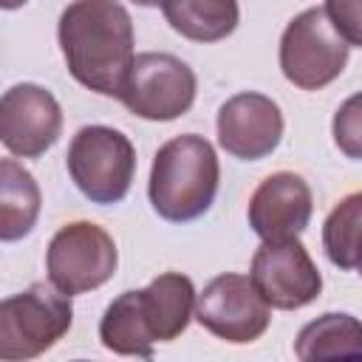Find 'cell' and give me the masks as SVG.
Wrapping results in <instances>:
<instances>
[{
	"mask_svg": "<svg viewBox=\"0 0 362 362\" xmlns=\"http://www.w3.org/2000/svg\"><path fill=\"white\" fill-rule=\"evenodd\" d=\"M59 48L71 76L99 93L122 96L136 62L133 20L119 0H74L59 14Z\"/></svg>",
	"mask_w": 362,
	"mask_h": 362,
	"instance_id": "6da1fadb",
	"label": "cell"
},
{
	"mask_svg": "<svg viewBox=\"0 0 362 362\" xmlns=\"http://www.w3.org/2000/svg\"><path fill=\"white\" fill-rule=\"evenodd\" d=\"M221 184L215 147L198 136L184 133L158 147L147 195L158 218L170 223H189L209 212Z\"/></svg>",
	"mask_w": 362,
	"mask_h": 362,
	"instance_id": "7a4b0ae2",
	"label": "cell"
},
{
	"mask_svg": "<svg viewBox=\"0 0 362 362\" xmlns=\"http://www.w3.org/2000/svg\"><path fill=\"white\" fill-rule=\"evenodd\" d=\"M71 294L51 280L31 283L0 303V359L20 362L51 351L71 331Z\"/></svg>",
	"mask_w": 362,
	"mask_h": 362,
	"instance_id": "3957f363",
	"label": "cell"
},
{
	"mask_svg": "<svg viewBox=\"0 0 362 362\" xmlns=\"http://www.w3.org/2000/svg\"><path fill=\"white\" fill-rule=\"evenodd\" d=\"M68 175L76 189L99 206L119 204L130 192L136 175V150L122 130L88 124L68 144Z\"/></svg>",
	"mask_w": 362,
	"mask_h": 362,
	"instance_id": "277c9868",
	"label": "cell"
},
{
	"mask_svg": "<svg viewBox=\"0 0 362 362\" xmlns=\"http://www.w3.org/2000/svg\"><path fill=\"white\" fill-rule=\"evenodd\" d=\"M348 42L331 25L325 8L300 11L280 37V71L300 90L331 85L348 65Z\"/></svg>",
	"mask_w": 362,
	"mask_h": 362,
	"instance_id": "5b68a950",
	"label": "cell"
},
{
	"mask_svg": "<svg viewBox=\"0 0 362 362\" xmlns=\"http://www.w3.org/2000/svg\"><path fill=\"white\" fill-rule=\"evenodd\" d=\"M198 93L195 71L164 51H144L136 57L119 102L139 119L173 122L184 116Z\"/></svg>",
	"mask_w": 362,
	"mask_h": 362,
	"instance_id": "8992f818",
	"label": "cell"
},
{
	"mask_svg": "<svg viewBox=\"0 0 362 362\" xmlns=\"http://www.w3.org/2000/svg\"><path fill=\"white\" fill-rule=\"evenodd\" d=\"M119 266L113 238L90 221L65 223L48 243L45 272L48 280L65 294H85L105 286Z\"/></svg>",
	"mask_w": 362,
	"mask_h": 362,
	"instance_id": "52a82bcc",
	"label": "cell"
},
{
	"mask_svg": "<svg viewBox=\"0 0 362 362\" xmlns=\"http://www.w3.org/2000/svg\"><path fill=\"white\" fill-rule=\"evenodd\" d=\"M272 305L263 300L252 277L218 274L195 300V320L218 339L232 345H249L260 339L272 322Z\"/></svg>",
	"mask_w": 362,
	"mask_h": 362,
	"instance_id": "ba28073f",
	"label": "cell"
},
{
	"mask_svg": "<svg viewBox=\"0 0 362 362\" xmlns=\"http://www.w3.org/2000/svg\"><path fill=\"white\" fill-rule=\"evenodd\" d=\"M249 277L263 300L280 311L305 308L322 291V274L297 238L263 240L252 257Z\"/></svg>",
	"mask_w": 362,
	"mask_h": 362,
	"instance_id": "9c48e42d",
	"label": "cell"
},
{
	"mask_svg": "<svg viewBox=\"0 0 362 362\" xmlns=\"http://www.w3.org/2000/svg\"><path fill=\"white\" fill-rule=\"evenodd\" d=\"M62 133V107L34 82L11 85L0 99V141L17 158H40Z\"/></svg>",
	"mask_w": 362,
	"mask_h": 362,
	"instance_id": "30bf717a",
	"label": "cell"
},
{
	"mask_svg": "<svg viewBox=\"0 0 362 362\" xmlns=\"http://www.w3.org/2000/svg\"><path fill=\"white\" fill-rule=\"evenodd\" d=\"M283 139V113L274 99L243 90L229 96L218 110V144L240 158L260 161L277 150Z\"/></svg>",
	"mask_w": 362,
	"mask_h": 362,
	"instance_id": "8fae6325",
	"label": "cell"
},
{
	"mask_svg": "<svg viewBox=\"0 0 362 362\" xmlns=\"http://www.w3.org/2000/svg\"><path fill=\"white\" fill-rule=\"evenodd\" d=\"M314 198L303 175L280 170L266 175L249 198V226L263 240L300 238L311 221Z\"/></svg>",
	"mask_w": 362,
	"mask_h": 362,
	"instance_id": "7c38bea8",
	"label": "cell"
},
{
	"mask_svg": "<svg viewBox=\"0 0 362 362\" xmlns=\"http://www.w3.org/2000/svg\"><path fill=\"white\" fill-rule=\"evenodd\" d=\"M141 311L150 325V334L156 342H173L178 339L189 320L195 317V286L181 272H164L150 286L139 288Z\"/></svg>",
	"mask_w": 362,
	"mask_h": 362,
	"instance_id": "4fadbf2b",
	"label": "cell"
},
{
	"mask_svg": "<svg viewBox=\"0 0 362 362\" xmlns=\"http://www.w3.org/2000/svg\"><path fill=\"white\" fill-rule=\"evenodd\" d=\"M42 195L34 175L14 158L0 161V240L25 238L40 218Z\"/></svg>",
	"mask_w": 362,
	"mask_h": 362,
	"instance_id": "5bb4252c",
	"label": "cell"
},
{
	"mask_svg": "<svg viewBox=\"0 0 362 362\" xmlns=\"http://www.w3.org/2000/svg\"><path fill=\"white\" fill-rule=\"evenodd\" d=\"M161 11L170 28L192 42H221L240 20L238 0H164Z\"/></svg>",
	"mask_w": 362,
	"mask_h": 362,
	"instance_id": "9a60e30c",
	"label": "cell"
},
{
	"mask_svg": "<svg viewBox=\"0 0 362 362\" xmlns=\"http://www.w3.org/2000/svg\"><path fill=\"white\" fill-rule=\"evenodd\" d=\"M294 354L303 362L362 356V322L342 311H328L305 322L294 339Z\"/></svg>",
	"mask_w": 362,
	"mask_h": 362,
	"instance_id": "2e32d148",
	"label": "cell"
},
{
	"mask_svg": "<svg viewBox=\"0 0 362 362\" xmlns=\"http://www.w3.org/2000/svg\"><path fill=\"white\" fill-rule=\"evenodd\" d=\"M99 339L107 351L119 356H153V334L141 311L139 288L136 291H122L102 314L99 322Z\"/></svg>",
	"mask_w": 362,
	"mask_h": 362,
	"instance_id": "e0dca14e",
	"label": "cell"
},
{
	"mask_svg": "<svg viewBox=\"0 0 362 362\" xmlns=\"http://www.w3.org/2000/svg\"><path fill=\"white\" fill-rule=\"evenodd\" d=\"M322 249L337 269H359L362 263V189L345 195L322 223Z\"/></svg>",
	"mask_w": 362,
	"mask_h": 362,
	"instance_id": "ac0fdd59",
	"label": "cell"
},
{
	"mask_svg": "<svg viewBox=\"0 0 362 362\" xmlns=\"http://www.w3.org/2000/svg\"><path fill=\"white\" fill-rule=\"evenodd\" d=\"M331 136L342 156L362 161V90L348 96L337 107L331 122Z\"/></svg>",
	"mask_w": 362,
	"mask_h": 362,
	"instance_id": "d6986e66",
	"label": "cell"
},
{
	"mask_svg": "<svg viewBox=\"0 0 362 362\" xmlns=\"http://www.w3.org/2000/svg\"><path fill=\"white\" fill-rule=\"evenodd\" d=\"M322 8L337 34L348 45L362 48V0H325Z\"/></svg>",
	"mask_w": 362,
	"mask_h": 362,
	"instance_id": "ffe728a7",
	"label": "cell"
},
{
	"mask_svg": "<svg viewBox=\"0 0 362 362\" xmlns=\"http://www.w3.org/2000/svg\"><path fill=\"white\" fill-rule=\"evenodd\" d=\"M28 0H0V6L6 8V11H14V8H20V6H25Z\"/></svg>",
	"mask_w": 362,
	"mask_h": 362,
	"instance_id": "44dd1931",
	"label": "cell"
},
{
	"mask_svg": "<svg viewBox=\"0 0 362 362\" xmlns=\"http://www.w3.org/2000/svg\"><path fill=\"white\" fill-rule=\"evenodd\" d=\"M130 3H136V6H144V8H156V6H161L164 0H130Z\"/></svg>",
	"mask_w": 362,
	"mask_h": 362,
	"instance_id": "7402d4cb",
	"label": "cell"
},
{
	"mask_svg": "<svg viewBox=\"0 0 362 362\" xmlns=\"http://www.w3.org/2000/svg\"><path fill=\"white\" fill-rule=\"evenodd\" d=\"M359 274H362V263H359Z\"/></svg>",
	"mask_w": 362,
	"mask_h": 362,
	"instance_id": "603a6c76",
	"label": "cell"
}]
</instances>
